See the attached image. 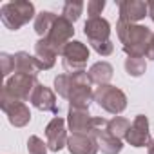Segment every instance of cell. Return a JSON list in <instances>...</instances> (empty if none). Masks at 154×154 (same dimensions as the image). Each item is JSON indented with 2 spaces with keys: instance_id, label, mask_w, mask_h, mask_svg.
<instances>
[{
  "instance_id": "cell-1",
  "label": "cell",
  "mask_w": 154,
  "mask_h": 154,
  "mask_svg": "<svg viewBox=\"0 0 154 154\" xmlns=\"http://www.w3.org/2000/svg\"><path fill=\"white\" fill-rule=\"evenodd\" d=\"M116 33L120 42L123 44V51L127 56H145L149 44L154 36V33L147 26L125 24L122 20H118L116 24Z\"/></svg>"
},
{
  "instance_id": "cell-2",
  "label": "cell",
  "mask_w": 154,
  "mask_h": 154,
  "mask_svg": "<svg viewBox=\"0 0 154 154\" xmlns=\"http://www.w3.org/2000/svg\"><path fill=\"white\" fill-rule=\"evenodd\" d=\"M0 18L2 24L11 29L18 31L22 26H26L29 20L36 18L35 15V6L27 0H15V2H8L0 8Z\"/></svg>"
},
{
  "instance_id": "cell-3",
  "label": "cell",
  "mask_w": 154,
  "mask_h": 154,
  "mask_svg": "<svg viewBox=\"0 0 154 154\" xmlns=\"http://www.w3.org/2000/svg\"><path fill=\"white\" fill-rule=\"evenodd\" d=\"M72 89L69 94V107L74 109H89L91 102H94V91L91 89V78L85 71L71 72Z\"/></svg>"
},
{
  "instance_id": "cell-4",
  "label": "cell",
  "mask_w": 154,
  "mask_h": 154,
  "mask_svg": "<svg viewBox=\"0 0 154 154\" xmlns=\"http://www.w3.org/2000/svg\"><path fill=\"white\" fill-rule=\"evenodd\" d=\"M94 102L103 109L107 111L109 114H114L118 116L120 112H123L127 109V96L122 89H118L116 85H100L96 91H94Z\"/></svg>"
},
{
  "instance_id": "cell-5",
  "label": "cell",
  "mask_w": 154,
  "mask_h": 154,
  "mask_svg": "<svg viewBox=\"0 0 154 154\" xmlns=\"http://www.w3.org/2000/svg\"><path fill=\"white\" fill-rule=\"evenodd\" d=\"M87 60H89V47L84 42L71 40L62 51V65L69 74L85 71Z\"/></svg>"
},
{
  "instance_id": "cell-6",
  "label": "cell",
  "mask_w": 154,
  "mask_h": 154,
  "mask_svg": "<svg viewBox=\"0 0 154 154\" xmlns=\"http://www.w3.org/2000/svg\"><path fill=\"white\" fill-rule=\"evenodd\" d=\"M40 82L36 80V76H29V74H22V72H15L13 76H9L6 85H4V93L18 102H29L33 91L36 89Z\"/></svg>"
},
{
  "instance_id": "cell-7",
  "label": "cell",
  "mask_w": 154,
  "mask_h": 154,
  "mask_svg": "<svg viewBox=\"0 0 154 154\" xmlns=\"http://www.w3.org/2000/svg\"><path fill=\"white\" fill-rule=\"evenodd\" d=\"M0 107L8 114V120L15 127H26L31 122V111L24 102H18L11 96H8L2 91V98H0Z\"/></svg>"
},
{
  "instance_id": "cell-8",
  "label": "cell",
  "mask_w": 154,
  "mask_h": 154,
  "mask_svg": "<svg viewBox=\"0 0 154 154\" xmlns=\"http://www.w3.org/2000/svg\"><path fill=\"white\" fill-rule=\"evenodd\" d=\"M74 35V27H72V22H69L65 17H58L49 31V35L45 36V40L49 42V45L56 51V54H62L63 47L71 42Z\"/></svg>"
},
{
  "instance_id": "cell-9",
  "label": "cell",
  "mask_w": 154,
  "mask_h": 154,
  "mask_svg": "<svg viewBox=\"0 0 154 154\" xmlns=\"http://www.w3.org/2000/svg\"><path fill=\"white\" fill-rule=\"evenodd\" d=\"M67 129H65V120L60 116H54L47 125H45V143L49 150L58 152L63 147H67Z\"/></svg>"
},
{
  "instance_id": "cell-10",
  "label": "cell",
  "mask_w": 154,
  "mask_h": 154,
  "mask_svg": "<svg viewBox=\"0 0 154 154\" xmlns=\"http://www.w3.org/2000/svg\"><path fill=\"white\" fill-rule=\"evenodd\" d=\"M125 141L136 149L150 145L152 140H150V131H149V120L145 114H138L134 118V122L131 123V129L125 136Z\"/></svg>"
},
{
  "instance_id": "cell-11",
  "label": "cell",
  "mask_w": 154,
  "mask_h": 154,
  "mask_svg": "<svg viewBox=\"0 0 154 154\" xmlns=\"http://www.w3.org/2000/svg\"><path fill=\"white\" fill-rule=\"evenodd\" d=\"M118 6H120V20L125 24H136L149 15L147 2H141V0H122Z\"/></svg>"
},
{
  "instance_id": "cell-12",
  "label": "cell",
  "mask_w": 154,
  "mask_h": 154,
  "mask_svg": "<svg viewBox=\"0 0 154 154\" xmlns=\"http://www.w3.org/2000/svg\"><path fill=\"white\" fill-rule=\"evenodd\" d=\"M29 102H31L33 107H36L38 111H44V112L58 114V111H60L58 105H56V96H54V93H53L49 87L42 85V84L36 85V89L33 91Z\"/></svg>"
},
{
  "instance_id": "cell-13",
  "label": "cell",
  "mask_w": 154,
  "mask_h": 154,
  "mask_svg": "<svg viewBox=\"0 0 154 154\" xmlns=\"http://www.w3.org/2000/svg\"><path fill=\"white\" fill-rule=\"evenodd\" d=\"M91 122H93V116L89 114V109L69 107L67 125H69V131H72V134H89Z\"/></svg>"
},
{
  "instance_id": "cell-14",
  "label": "cell",
  "mask_w": 154,
  "mask_h": 154,
  "mask_svg": "<svg viewBox=\"0 0 154 154\" xmlns=\"http://www.w3.org/2000/svg\"><path fill=\"white\" fill-rule=\"evenodd\" d=\"M84 33L89 42H107L111 40V24L102 17L87 18V22L84 24Z\"/></svg>"
},
{
  "instance_id": "cell-15",
  "label": "cell",
  "mask_w": 154,
  "mask_h": 154,
  "mask_svg": "<svg viewBox=\"0 0 154 154\" xmlns=\"http://www.w3.org/2000/svg\"><path fill=\"white\" fill-rule=\"evenodd\" d=\"M67 149L71 154H96L100 150L98 141L91 134H71L67 140Z\"/></svg>"
},
{
  "instance_id": "cell-16",
  "label": "cell",
  "mask_w": 154,
  "mask_h": 154,
  "mask_svg": "<svg viewBox=\"0 0 154 154\" xmlns=\"http://www.w3.org/2000/svg\"><path fill=\"white\" fill-rule=\"evenodd\" d=\"M56 51L49 45V42L45 38H40L35 44V58L40 65V71H47L56 63Z\"/></svg>"
},
{
  "instance_id": "cell-17",
  "label": "cell",
  "mask_w": 154,
  "mask_h": 154,
  "mask_svg": "<svg viewBox=\"0 0 154 154\" xmlns=\"http://www.w3.org/2000/svg\"><path fill=\"white\" fill-rule=\"evenodd\" d=\"M89 78L93 84H98V85H107L111 80H112V74H114V69L109 62H96L91 65V69L87 71Z\"/></svg>"
},
{
  "instance_id": "cell-18",
  "label": "cell",
  "mask_w": 154,
  "mask_h": 154,
  "mask_svg": "<svg viewBox=\"0 0 154 154\" xmlns=\"http://www.w3.org/2000/svg\"><path fill=\"white\" fill-rule=\"evenodd\" d=\"M15 72L36 76L40 72V65L35 56H31L26 51H18V53H15Z\"/></svg>"
},
{
  "instance_id": "cell-19",
  "label": "cell",
  "mask_w": 154,
  "mask_h": 154,
  "mask_svg": "<svg viewBox=\"0 0 154 154\" xmlns=\"http://www.w3.org/2000/svg\"><path fill=\"white\" fill-rule=\"evenodd\" d=\"M94 140L98 141V147H100V150L103 154H120L122 149H123V140L114 138L109 132V129L103 131V132H100V134H96Z\"/></svg>"
},
{
  "instance_id": "cell-20",
  "label": "cell",
  "mask_w": 154,
  "mask_h": 154,
  "mask_svg": "<svg viewBox=\"0 0 154 154\" xmlns=\"http://www.w3.org/2000/svg\"><path fill=\"white\" fill-rule=\"evenodd\" d=\"M56 18L58 17L54 13H51V11H40L36 15V18H35V31H36V35L40 38H45L49 35V31H51V27H53Z\"/></svg>"
},
{
  "instance_id": "cell-21",
  "label": "cell",
  "mask_w": 154,
  "mask_h": 154,
  "mask_svg": "<svg viewBox=\"0 0 154 154\" xmlns=\"http://www.w3.org/2000/svg\"><path fill=\"white\" fill-rule=\"evenodd\" d=\"M147 69L145 56H127L125 58V71L132 78H140Z\"/></svg>"
},
{
  "instance_id": "cell-22",
  "label": "cell",
  "mask_w": 154,
  "mask_h": 154,
  "mask_svg": "<svg viewBox=\"0 0 154 154\" xmlns=\"http://www.w3.org/2000/svg\"><path fill=\"white\" fill-rule=\"evenodd\" d=\"M129 129H131V123L123 116H114L112 120H109V132L118 140H125Z\"/></svg>"
},
{
  "instance_id": "cell-23",
  "label": "cell",
  "mask_w": 154,
  "mask_h": 154,
  "mask_svg": "<svg viewBox=\"0 0 154 154\" xmlns=\"http://www.w3.org/2000/svg\"><path fill=\"white\" fill-rule=\"evenodd\" d=\"M82 11H84V2H80V0H67V2L63 4L62 17H65L69 22L74 24L82 17Z\"/></svg>"
},
{
  "instance_id": "cell-24",
  "label": "cell",
  "mask_w": 154,
  "mask_h": 154,
  "mask_svg": "<svg viewBox=\"0 0 154 154\" xmlns=\"http://www.w3.org/2000/svg\"><path fill=\"white\" fill-rule=\"evenodd\" d=\"M71 89H72V76H71L69 72L58 74L56 78H54V91H56L62 98H67V100H69Z\"/></svg>"
},
{
  "instance_id": "cell-25",
  "label": "cell",
  "mask_w": 154,
  "mask_h": 154,
  "mask_svg": "<svg viewBox=\"0 0 154 154\" xmlns=\"http://www.w3.org/2000/svg\"><path fill=\"white\" fill-rule=\"evenodd\" d=\"M47 143L38 136H29L27 140V152L29 154H47Z\"/></svg>"
},
{
  "instance_id": "cell-26",
  "label": "cell",
  "mask_w": 154,
  "mask_h": 154,
  "mask_svg": "<svg viewBox=\"0 0 154 154\" xmlns=\"http://www.w3.org/2000/svg\"><path fill=\"white\" fill-rule=\"evenodd\" d=\"M91 44V47L100 54V56H109V54H112V51H114V44L111 42V40H107V42H89Z\"/></svg>"
},
{
  "instance_id": "cell-27",
  "label": "cell",
  "mask_w": 154,
  "mask_h": 154,
  "mask_svg": "<svg viewBox=\"0 0 154 154\" xmlns=\"http://www.w3.org/2000/svg\"><path fill=\"white\" fill-rule=\"evenodd\" d=\"M0 62H2V74L4 76H9L15 71V54L2 53L0 54Z\"/></svg>"
},
{
  "instance_id": "cell-28",
  "label": "cell",
  "mask_w": 154,
  "mask_h": 154,
  "mask_svg": "<svg viewBox=\"0 0 154 154\" xmlns=\"http://www.w3.org/2000/svg\"><path fill=\"white\" fill-rule=\"evenodd\" d=\"M103 9H105V0H91V2L87 4V15H89V18H98Z\"/></svg>"
},
{
  "instance_id": "cell-29",
  "label": "cell",
  "mask_w": 154,
  "mask_h": 154,
  "mask_svg": "<svg viewBox=\"0 0 154 154\" xmlns=\"http://www.w3.org/2000/svg\"><path fill=\"white\" fill-rule=\"evenodd\" d=\"M145 56L154 62V36H152V40H150V44H149V49H147V54H145Z\"/></svg>"
},
{
  "instance_id": "cell-30",
  "label": "cell",
  "mask_w": 154,
  "mask_h": 154,
  "mask_svg": "<svg viewBox=\"0 0 154 154\" xmlns=\"http://www.w3.org/2000/svg\"><path fill=\"white\" fill-rule=\"evenodd\" d=\"M147 8H149V17L154 22V2H147Z\"/></svg>"
},
{
  "instance_id": "cell-31",
  "label": "cell",
  "mask_w": 154,
  "mask_h": 154,
  "mask_svg": "<svg viewBox=\"0 0 154 154\" xmlns=\"http://www.w3.org/2000/svg\"><path fill=\"white\" fill-rule=\"evenodd\" d=\"M149 154H154V140H152L150 145H149Z\"/></svg>"
}]
</instances>
